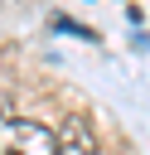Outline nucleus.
Masks as SVG:
<instances>
[{"mask_svg":"<svg viewBox=\"0 0 150 155\" xmlns=\"http://www.w3.org/2000/svg\"><path fill=\"white\" fill-rule=\"evenodd\" d=\"M0 155H58V136L44 121H24L15 116L0 131Z\"/></svg>","mask_w":150,"mask_h":155,"instance_id":"obj_1","label":"nucleus"},{"mask_svg":"<svg viewBox=\"0 0 150 155\" xmlns=\"http://www.w3.org/2000/svg\"><path fill=\"white\" fill-rule=\"evenodd\" d=\"M58 155H102L97 126H92L82 111H73V116L63 121V131H58Z\"/></svg>","mask_w":150,"mask_h":155,"instance_id":"obj_2","label":"nucleus"},{"mask_svg":"<svg viewBox=\"0 0 150 155\" xmlns=\"http://www.w3.org/2000/svg\"><path fill=\"white\" fill-rule=\"evenodd\" d=\"M15 121V87H10V78H0V131Z\"/></svg>","mask_w":150,"mask_h":155,"instance_id":"obj_3","label":"nucleus"}]
</instances>
